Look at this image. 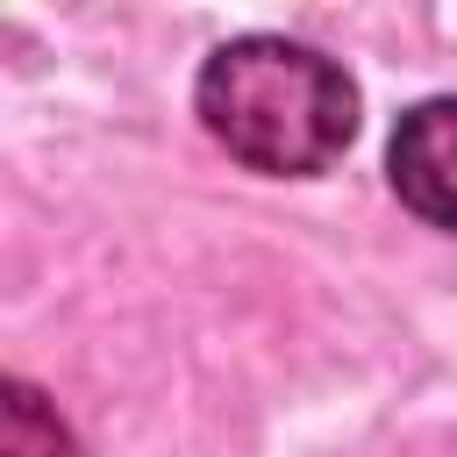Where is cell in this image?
Wrapping results in <instances>:
<instances>
[{"instance_id":"1","label":"cell","mask_w":457,"mask_h":457,"mask_svg":"<svg viewBox=\"0 0 457 457\" xmlns=\"http://www.w3.org/2000/svg\"><path fill=\"white\" fill-rule=\"evenodd\" d=\"M193 107L207 136L271 179L328 171L357 136V86L336 57L286 36H236L200 64Z\"/></svg>"},{"instance_id":"2","label":"cell","mask_w":457,"mask_h":457,"mask_svg":"<svg viewBox=\"0 0 457 457\" xmlns=\"http://www.w3.org/2000/svg\"><path fill=\"white\" fill-rule=\"evenodd\" d=\"M386 171H393V193L421 221L457 236V93L400 114V129L386 143Z\"/></svg>"},{"instance_id":"3","label":"cell","mask_w":457,"mask_h":457,"mask_svg":"<svg viewBox=\"0 0 457 457\" xmlns=\"http://www.w3.org/2000/svg\"><path fill=\"white\" fill-rule=\"evenodd\" d=\"M0 457H79L71 428L29 378H7V393H0Z\"/></svg>"}]
</instances>
